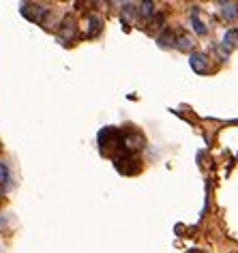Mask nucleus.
<instances>
[{"label":"nucleus","instance_id":"f257e3e1","mask_svg":"<svg viewBox=\"0 0 238 253\" xmlns=\"http://www.w3.org/2000/svg\"><path fill=\"white\" fill-rule=\"evenodd\" d=\"M114 168L124 176H133V174L140 172V161H137L131 153H122L120 150L118 155H114Z\"/></svg>","mask_w":238,"mask_h":253},{"label":"nucleus","instance_id":"f03ea898","mask_svg":"<svg viewBox=\"0 0 238 253\" xmlns=\"http://www.w3.org/2000/svg\"><path fill=\"white\" fill-rule=\"evenodd\" d=\"M20 13L26 17L28 22L35 24H45V17L49 15V9L45 4H35V2H22L20 4Z\"/></svg>","mask_w":238,"mask_h":253},{"label":"nucleus","instance_id":"7ed1b4c3","mask_svg":"<svg viewBox=\"0 0 238 253\" xmlns=\"http://www.w3.org/2000/svg\"><path fill=\"white\" fill-rule=\"evenodd\" d=\"M120 137L122 133L114 126H105V129L99 131V146H101V153L108 155L110 148H120Z\"/></svg>","mask_w":238,"mask_h":253},{"label":"nucleus","instance_id":"20e7f679","mask_svg":"<svg viewBox=\"0 0 238 253\" xmlns=\"http://www.w3.org/2000/svg\"><path fill=\"white\" fill-rule=\"evenodd\" d=\"M144 148V137L135 131H129V133H122L120 137V150L122 153H131L133 155L135 150H142Z\"/></svg>","mask_w":238,"mask_h":253},{"label":"nucleus","instance_id":"39448f33","mask_svg":"<svg viewBox=\"0 0 238 253\" xmlns=\"http://www.w3.org/2000/svg\"><path fill=\"white\" fill-rule=\"evenodd\" d=\"M75 37H78V24H75L71 17H67V20L62 22V26H60L58 41L62 43V45H67V41H73Z\"/></svg>","mask_w":238,"mask_h":253},{"label":"nucleus","instance_id":"423d86ee","mask_svg":"<svg viewBox=\"0 0 238 253\" xmlns=\"http://www.w3.org/2000/svg\"><path fill=\"white\" fill-rule=\"evenodd\" d=\"M189 65H191V69L196 73H199V75H204V73H208V56L206 54H202V52H193L191 56H189Z\"/></svg>","mask_w":238,"mask_h":253},{"label":"nucleus","instance_id":"0eeeda50","mask_svg":"<svg viewBox=\"0 0 238 253\" xmlns=\"http://www.w3.org/2000/svg\"><path fill=\"white\" fill-rule=\"evenodd\" d=\"M103 30V22H101V17H97V15H88L86 17V37H97L99 33Z\"/></svg>","mask_w":238,"mask_h":253},{"label":"nucleus","instance_id":"6e6552de","mask_svg":"<svg viewBox=\"0 0 238 253\" xmlns=\"http://www.w3.org/2000/svg\"><path fill=\"white\" fill-rule=\"evenodd\" d=\"M219 9H221V17L228 22H234L238 17V2H219Z\"/></svg>","mask_w":238,"mask_h":253},{"label":"nucleus","instance_id":"1a4fd4ad","mask_svg":"<svg viewBox=\"0 0 238 253\" xmlns=\"http://www.w3.org/2000/svg\"><path fill=\"white\" fill-rule=\"evenodd\" d=\"M157 43H159V47H163V49H167V47H176V35H174L170 28H165L163 33L157 37Z\"/></svg>","mask_w":238,"mask_h":253},{"label":"nucleus","instance_id":"9d476101","mask_svg":"<svg viewBox=\"0 0 238 253\" xmlns=\"http://www.w3.org/2000/svg\"><path fill=\"white\" fill-rule=\"evenodd\" d=\"M191 26H193V30H196V33H198L199 37H204L206 33H208V28H206V24H204V22L198 17V7H193V9H191Z\"/></svg>","mask_w":238,"mask_h":253},{"label":"nucleus","instance_id":"9b49d317","mask_svg":"<svg viewBox=\"0 0 238 253\" xmlns=\"http://www.w3.org/2000/svg\"><path fill=\"white\" fill-rule=\"evenodd\" d=\"M221 45L228 49V52H230L232 47H236V45H238V28H230L228 33H225L223 41H221Z\"/></svg>","mask_w":238,"mask_h":253},{"label":"nucleus","instance_id":"f8f14e48","mask_svg":"<svg viewBox=\"0 0 238 253\" xmlns=\"http://www.w3.org/2000/svg\"><path fill=\"white\" fill-rule=\"evenodd\" d=\"M137 4H122V9H120V20L124 26H129V22H131V17L137 15Z\"/></svg>","mask_w":238,"mask_h":253},{"label":"nucleus","instance_id":"ddd939ff","mask_svg":"<svg viewBox=\"0 0 238 253\" xmlns=\"http://www.w3.org/2000/svg\"><path fill=\"white\" fill-rule=\"evenodd\" d=\"M137 15L144 17V20H153L155 4L153 2H140V4H137Z\"/></svg>","mask_w":238,"mask_h":253},{"label":"nucleus","instance_id":"4468645a","mask_svg":"<svg viewBox=\"0 0 238 253\" xmlns=\"http://www.w3.org/2000/svg\"><path fill=\"white\" fill-rule=\"evenodd\" d=\"M11 174H9V168H7V163L4 161H0V189L2 191H7L9 185H11Z\"/></svg>","mask_w":238,"mask_h":253},{"label":"nucleus","instance_id":"2eb2a0df","mask_svg":"<svg viewBox=\"0 0 238 253\" xmlns=\"http://www.w3.org/2000/svg\"><path fill=\"white\" fill-rule=\"evenodd\" d=\"M176 47L180 49V52H189V49L193 47V41L187 35H180V37H176Z\"/></svg>","mask_w":238,"mask_h":253}]
</instances>
